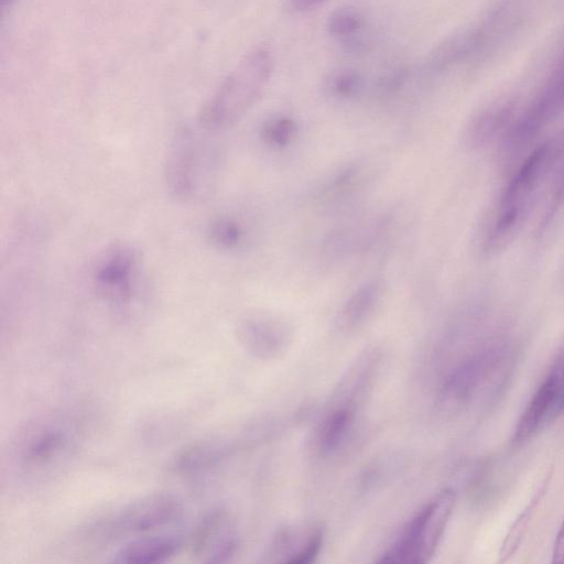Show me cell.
Instances as JSON below:
<instances>
[{
    "label": "cell",
    "mask_w": 564,
    "mask_h": 564,
    "mask_svg": "<svg viewBox=\"0 0 564 564\" xmlns=\"http://www.w3.org/2000/svg\"><path fill=\"white\" fill-rule=\"evenodd\" d=\"M558 154L555 143L545 141L521 162L506 184L482 246L486 253L505 250L525 224L544 178Z\"/></svg>",
    "instance_id": "obj_1"
},
{
    "label": "cell",
    "mask_w": 564,
    "mask_h": 564,
    "mask_svg": "<svg viewBox=\"0 0 564 564\" xmlns=\"http://www.w3.org/2000/svg\"><path fill=\"white\" fill-rule=\"evenodd\" d=\"M273 69L274 58L269 50L249 53L200 108L199 127L215 132L239 121L260 99Z\"/></svg>",
    "instance_id": "obj_2"
},
{
    "label": "cell",
    "mask_w": 564,
    "mask_h": 564,
    "mask_svg": "<svg viewBox=\"0 0 564 564\" xmlns=\"http://www.w3.org/2000/svg\"><path fill=\"white\" fill-rule=\"evenodd\" d=\"M455 505V492L444 489L409 520L381 561L425 563L435 553Z\"/></svg>",
    "instance_id": "obj_3"
},
{
    "label": "cell",
    "mask_w": 564,
    "mask_h": 564,
    "mask_svg": "<svg viewBox=\"0 0 564 564\" xmlns=\"http://www.w3.org/2000/svg\"><path fill=\"white\" fill-rule=\"evenodd\" d=\"M142 280L141 253L126 242L113 243L101 251L91 270L96 294L117 307L129 306L138 299Z\"/></svg>",
    "instance_id": "obj_4"
},
{
    "label": "cell",
    "mask_w": 564,
    "mask_h": 564,
    "mask_svg": "<svg viewBox=\"0 0 564 564\" xmlns=\"http://www.w3.org/2000/svg\"><path fill=\"white\" fill-rule=\"evenodd\" d=\"M214 152L191 130L180 131L169 150L165 181L170 193L181 200L198 198L207 188L214 169Z\"/></svg>",
    "instance_id": "obj_5"
},
{
    "label": "cell",
    "mask_w": 564,
    "mask_h": 564,
    "mask_svg": "<svg viewBox=\"0 0 564 564\" xmlns=\"http://www.w3.org/2000/svg\"><path fill=\"white\" fill-rule=\"evenodd\" d=\"M183 509L182 500L174 494H149L124 506L109 519L101 531L111 538L156 530L177 520Z\"/></svg>",
    "instance_id": "obj_6"
},
{
    "label": "cell",
    "mask_w": 564,
    "mask_h": 564,
    "mask_svg": "<svg viewBox=\"0 0 564 564\" xmlns=\"http://www.w3.org/2000/svg\"><path fill=\"white\" fill-rule=\"evenodd\" d=\"M564 410V356L556 358L519 419L513 443L531 438L546 422Z\"/></svg>",
    "instance_id": "obj_7"
},
{
    "label": "cell",
    "mask_w": 564,
    "mask_h": 564,
    "mask_svg": "<svg viewBox=\"0 0 564 564\" xmlns=\"http://www.w3.org/2000/svg\"><path fill=\"white\" fill-rule=\"evenodd\" d=\"M236 525L224 509L207 513L189 538V551L194 558L204 563H223L238 550Z\"/></svg>",
    "instance_id": "obj_8"
},
{
    "label": "cell",
    "mask_w": 564,
    "mask_h": 564,
    "mask_svg": "<svg viewBox=\"0 0 564 564\" xmlns=\"http://www.w3.org/2000/svg\"><path fill=\"white\" fill-rule=\"evenodd\" d=\"M236 336L251 355L271 359L285 352L292 340V329L276 315L252 313L239 319Z\"/></svg>",
    "instance_id": "obj_9"
},
{
    "label": "cell",
    "mask_w": 564,
    "mask_h": 564,
    "mask_svg": "<svg viewBox=\"0 0 564 564\" xmlns=\"http://www.w3.org/2000/svg\"><path fill=\"white\" fill-rule=\"evenodd\" d=\"M69 431L59 423L39 424L20 442V463L29 470H43L54 466L72 448Z\"/></svg>",
    "instance_id": "obj_10"
},
{
    "label": "cell",
    "mask_w": 564,
    "mask_h": 564,
    "mask_svg": "<svg viewBox=\"0 0 564 564\" xmlns=\"http://www.w3.org/2000/svg\"><path fill=\"white\" fill-rule=\"evenodd\" d=\"M323 530L316 523H297L280 529L268 551V562L303 564L317 556L323 544Z\"/></svg>",
    "instance_id": "obj_11"
},
{
    "label": "cell",
    "mask_w": 564,
    "mask_h": 564,
    "mask_svg": "<svg viewBox=\"0 0 564 564\" xmlns=\"http://www.w3.org/2000/svg\"><path fill=\"white\" fill-rule=\"evenodd\" d=\"M377 167L369 160H356L340 167L325 182L318 199L327 207L347 205L375 181Z\"/></svg>",
    "instance_id": "obj_12"
},
{
    "label": "cell",
    "mask_w": 564,
    "mask_h": 564,
    "mask_svg": "<svg viewBox=\"0 0 564 564\" xmlns=\"http://www.w3.org/2000/svg\"><path fill=\"white\" fill-rule=\"evenodd\" d=\"M384 295L383 282L372 279L360 284L343 303L335 317L340 333H352L362 327L379 308Z\"/></svg>",
    "instance_id": "obj_13"
},
{
    "label": "cell",
    "mask_w": 564,
    "mask_h": 564,
    "mask_svg": "<svg viewBox=\"0 0 564 564\" xmlns=\"http://www.w3.org/2000/svg\"><path fill=\"white\" fill-rule=\"evenodd\" d=\"M516 119V110L512 104L503 102L484 109L478 112L466 126L464 143L469 149H480L502 137L509 130Z\"/></svg>",
    "instance_id": "obj_14"
},
{
    "label": "cell",
    "mask_w": 564,
    "mask_h": 564,
    "mask_svg": "<svg viewBox=\"0 0 564 564\" xmlns=\"http://www.w3.org/2000/svg\"><path fill=\"white\" fill-rule=\"evenodd\" d=\"M182 544L180 535L145 536L123 545L112 561L130 564L162 563L176 554Z\"/></svg>",
    "instance_id": "obj_15"
},
{
    "label": "cell",
    "mask_w": 564,
    "mask_h": 564,
    "mask_svg": "<svg viewBox=\"0 0 564 564\" xmlns=\"http://www.w3.org/2000/svg\"><path fill=\"white\" fill-rule=\"evenodd\" d=\"M357 405L337 401L324 415L315 432V446L322 455H328L347 440L356 417Z\"/></svg>",
    "instance_id": "obj_16"
},
{
    "label": "cell",
    "mask_w": 564,
    "mask_h": 564,
    "mask_svg": "<svg viewBox=\"0 0 564 564\" xmlns=\"http://www.w3.org/2000/svg\"><path fill=\"white\" fill-rule=\"evenodd\" d=\"M228 445L218 437L196 441L177 455L175 470L184 476L200 475L215 467L227 454Z\"/></svg>",
    "instance_id": "obj_17"
},
{
    "label": "cell",
    "mask_w": 564,
    "mask_h": 564,
    "mask_svg": "<svg viewBox=\"0 0 564 564\" xmlns=\"http://www.w3.org/2000/svg\"><path fill=\"white\" fill-rule=\"evenodd\" d=\"M259 134L262 143L267 147L283 150L295 142L299 135V126L289 116H272L262 122Z\"/></svg>",
    "instance_id": "obj_18"
},
{
    "label": "cell",
    "mask_w": 564,
    "mask_h": 564,
    "mask_svg": "<svg viewBox=\"0 0 564 564\" xmlns=\"http://www.w3.org/2000/svg\"><path fill=\"white\" fill-rule=\"evenodd\" d=\"M207 236L212 246L220 251H236L247 241L245 226L230 217L215 219L208 227Z\"/></svg>",
    "instance_id": "obj_19"
},
{
    "label": "cell",
    "mask_w": 564,
    "mask_h": 564,
    "mask_svg": "<svg viewBox=\"0 0 564 564\" xmlns=\"http://www.w3.org/2000/svg\"><path fill=\"white\" fill-rule=\"evenodd\" d=\"M545 486H542L532 498L525 509L518 516L509 532L507 533L505 541L501 545L499 553L500 561L505 562L510 558L518 550L529 525V522L534 513L536 506L539 505Z\"/></svg>",
    "instance_id": "obj_20"
},
{
    "label": "cell",
    "mask_w": 564,
    "mask_h": 564,
    "mask_svg": "<svg viewBox=\"0 0 564 564\" xmlns=\"http://www.w3.org/2000/svg\"><path fill=\"white\" fill-rule=\"evenodd\" d=\"M325 93L335 100L346 101L357 97L362 89L361 76L352 69L333 72L325 82Z\"/></svg>",
    "instance_id": "obj_21"
},
{
    "label": "cell",
    "mask_w": 564,
    "mask_h": 564,
    "mask_svg": "<svg viewBox=\"0 0 564 564\" xmlns=\"http://www.w3.org/2000/svg\"><path fill=\"white\" fill-rule=\"evenodd\" d=\"M364 25L360 11L351 6L335 9L327 18L326 28L335 37L346 39L356 34Z\"/></svg>",
    "instance_id": "obj_22"
},
{
    "label": "cell",
    "mask_w": 564,
    "mask_h": 564,
    "mask_svg": "<svg viewBox=\"0 0 564 564\" xmlns=\"http://www.w3.org/2000/svg\"><path fill=\"white\" fill-rule=\"evenodd\" d=\"M553 562L564 564V520L555 539Z\"/></svg>",
    "instance_id": "obj_23"
},
{
    "label": "cell",
    "mask_w": 564,
    "mask_h": 564,
    "mask_svg": "<svg viewBox=\"0 0 564 564\" xmlns=\"http://www.w3.org/2000/svg\"><path fill=\"white\" fill-rule=\"evenodd\" d=\"M291 1H292V6L295 10L306 11V10H311V9H314L318 6H321L322 3L326 2L327 0H291Z\"/></svg>",
    "instance_id": "obj_24"
},
{
    "label": "cell",
    "mask_w": 564,
    "mask_h": 564,
    "mask_svg": "<svg viewBox=\"0 0 564 564\" xmlns=\"http://www.w3.org/2000/svg\"><path fill=\"white\" fill-rule=\"evenodd\" d=\"M14 0H0V3H1V7L3 8L4 6L10 4Z\"/></svg>",
    "instance_id": "obj_25"
}]
</instances>
